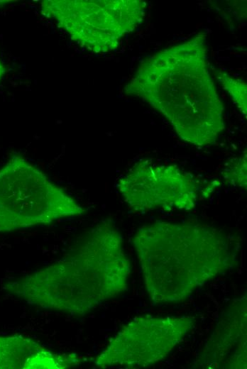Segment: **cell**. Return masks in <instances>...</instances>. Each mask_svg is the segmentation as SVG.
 Returning <instances> with one entry per match:
<instances>
[{
    "instance_id": "3",
    "label": "cell",
    "mask_w": 247,
    "mask_h": 369,
    "mask_svg": "<svg viewBox=\"0 0 247 369\" xmlns=\"http://www.w3.org/2000/svg\"><path fill=\"white\" fill-rule=\"evenodd\" d=\"M132 245L148 299L155 306L180 303L238 260L239 239L204 224L158 221L140 226Z\"/></svg>"
},
{
    "instance_id": "7",
    "label": "cell",
    "mask_w": 247,
    "mask_h": 369,
    "mask_svg": "<svg viewBox=\"0 0 247 369\" xmlns=\"http://www.w3.org/2000/svg\"><path fill=\"white\" fill-rule=\"evenodd\" d=\"M117 189L131 211H189L202 192L200 181L176 165L156 164L149 158L136 162L118 181Z\"/></svg>"
},
{
    "instance_id": "1",
    "label": "cell",
    "mask_w": 247,
    "mask_h": 369,
    "mask_svg": "<svg viewBox=\"0 0 247 369\" xmlns=\"http://www.w3.org/2000/svg\"><path fill=\"white\" fill-rule=\"evenodd\" d=\"M131 270L122 234L104 219L80 235L62 258L3 287L32 306L81 318L126 292Z\"/></svg>"
},
{
    "instance_id": "9",
    "label": "cell",
    "mask_w": 247,
    "mask_h": 369,
    "mask_svg": "<svg viewBox=\"0 0 247 369\" xmlns=\"http://www.w3.org/2000/svg\"><path fill=\"white\" fill-rule=\"evenodd\" d=\"M75 353H54L22 336H0V369H64L80 364Z\"/></svg>"
},
{
    "instance_id": "11",
    "label": "cell",
    "mask_w": 247,
    "mask_h": 369,
    "mask_svg": "<svg viewBox=\"0 0 247 369\" xmlns=\"http://www.w3.org/2000/svg\"><path fill=\"white\" fill-rule=\"evenodd\" d=\"M246 153L239 157L229 160L223 168L222 175L226 182L238 187L246 189Z\"/></svg>"
},
{
    "instance_id": "12",
    "label": "cell",
    "mask_w": 247,
    "mask_h": 369,
    "mask_svg": "<svg viewBox=\"0 0 247 369\" xmlns=\"http://www.w3.org/2000/svg\"><path fill=\"white\" fill-rule=\"evenodd\" d=\"M6 74V67L0 58V83Z\"/></svg>"
},
{
    "instance_id": "2",
    "label": "cell",
    "mask_w": 247,
    "mask_h": 369,
    "mask_svg": "<svg viewBox=\"0 0 247 369\" xmlns=\"http://www.w3.org/2000/svg\"><path fill=\"white\" fill-rule=\"evenodd\" d=\"M207 54V34L198 33L141 60L124 87L165 116L180 139L199 147L214 144L225 129Z\"/></svg>"
},
{
    "instance_id": "4",
    "label": "cell",
    "mask_w": 247,
    "mask_h": 369,
    "mask_svg": "<svg viewBox=\"0 0 247 369\" xmlns=\"http://www.w3.org/2000/svg\"><path fill=\"white\" fill-rule=\"evenodd\" d=\"M85 211L23 156L13 154L0 168V232L43 226Z\"/></svg>"
},
{
    "instance_id": "5",
    "label": "cell",
    "mask_w": 247,
    "mask_h": 369,
    "mask_svg": "<svg viewBox=\"0 0 247 369\" xmlns=\"http://www.w3.org/2000/svg\"><path fill=\"white\" fill-rule=\"evenodd\" d=\"M146 6L141 0H45L39 7L76 45L106 53L142 23Z\"/></svg>"
},
{
    "instance_id": "8",
    "label": "cell",
    "mask_w": 247,
    "mask_h": 369,
    "mask_svg": "<svg viewBox=\"0 0 247 369\" xmlns=\"http://www.w3.org/2000/svg\"><path fill=\"white\" fill-rule=\"evenodd\" d=\"M246 296L237 297L221 312L197 356L201 368H246Z\"/></svg>"
},
{
    "instance_id": "10",
    "label": "cell",
    "mask_w": 247,
    "mask_h": 369,
    "mask_svg": "<svg viewBox=\"0 0 247 369\" xmlns=\"http://www.w3.org/2000/svg\"><path fill=\"white\" fill-rule=\"evenodd\" d=\"M219 83L229 93L239 111L245 116L247 114V86L243 80L235 78L226 72L211 66Z\"/></svg>"
},
{
    "instance_id": "6",
    "label": "cell",
    "mask_w": 247,
    "mask_h": 369,
    "mask_svg": "<svg viewBox=\"0 0 247 369\" xmlns=\"http://www.w3.org/2000/svg\"><path fill=\"white\" fill-rule=\"evenodd\" d=\"M193 316H138L125 324L94 358L101 368H146L163 360L195 326Z\"/></svg>"
}]
</instances>
